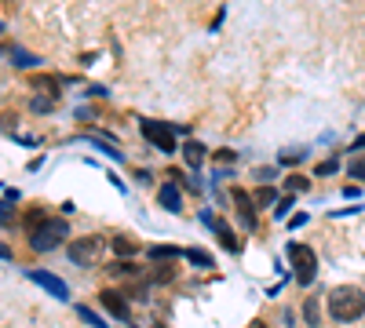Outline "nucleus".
Returning a JSON list of instances; mask_svg holds the SVG:
<instances>
[{"instance_id": "obj_1", "label": "nucleus", "mask_w": 365, "mask_h": 328, "mask_svg": "<svg viewBox=\"0 0 365 328\" xmlns=\"http://www.w3.org/2000/svg\"><path fill=\"white\" fill-rule=\"evenodd\" d=\"M329 314L340 324H351L365 314V292L354 288V284H340V288L329 292Z\"/></svg>"}, {"instance_id": "obj_2", "label": "nucleus", "mask_w": 365, "mask_h": 328, "mask_svg": "<svg viewBox=\"0 0 365 328\" xmlns=\"http://www.w3.org/2000/svg\"><path fill=\"white\" fill-rule=\"evenodd\" d=\"M66 237H70V223H66V219H44L40 226L30 230V248L33 252H55Z\"/></svg>"}, {"instance_id": "obj_3", "label": "nucleus", "mask_w": 365, "mask_h": 328, "mask_svg": "<svg viewBox=\"0 0 365 328\" xmlns=\"http://www.w3.org/2000/svg\"><path fill=\"white\" fill-rule=\"evenodd\" d=\"M289 262H292V274L299 284H311L318 277V255L311 245H304V241H292L289 245Z\"/></svg>"}, {"instance_id": "obj_4", "label": "nucleus", "mask_w": 365, "mask_h": 328, "mask_svg": "<svg viewBox=\"0 0 365 328\" xmlns=\"http://www.w3.org/2000/svg\"><path fill=\"white\" fill-rule=\"evenodd\" d=\"M139 128H143V139L150 142V146H157L161 153H176V128H168V124H161V121H139Z\"/></svg>"}, {"instance_id": "obj_5", "label": "nucleus", "mask_w": 365, "mask_h": 328, "mask_svg": "<svg viewBox=\"0 0 365 328\" xmlns=\"http://www.w3.org/2000/svg\"><path fill=\"white\" fill-rule=\"evenodd\" d=\"M26 277L33 281V284H40L48 296H55V299H62L66 303L70 299V288H66V281H59L55 274H48V270H26Z\"/></svg>"}, {"instance_id": "obj_6", "label": "nucleus", "mask_w": 365, "mask_h": 328, "mask_svg": "<svg viewBox=\"0 0 365 328\" xmlns=\"http://www.w3.org/2000/svg\"><path fill=\"white\" fill-rule=\"evenodd\" d=\"M99 248H102L99 237H80V241H73V245H70V259L77 262V267H88V262H95Z\"/></svg>"}, {"instance_id": "obj_7", "label": "nucleus", "mask_w": 365, "mask_h": 328, "mask_svg": "<svg viewBox=\"0 0 365 328\" xmlns=\"http://www.w3.org/2000/svg\"><path fill=\"white\" fill-rule=\"evenodd\" d=\"M201 223H205L212 233L220 237V245H223L227 252H238V237L230 233V226H227V223H220V219H216V212H205V208H201Z\"/></svg>"}, {"instance_id": "obj_8", "label": "nucleus", "mask_w": 365, "mask_h": 328, "mask_svg": "<svg viewBox=\"0 0 365 328\" xmlns=\"http://www.w3.org/2000/svg\"><path fill=\"white\" fill-rule=\"evenodd\" d=\"M99 303L106 306V314L117 317V321H128V317H132V314H128V303H124L121 292H110V288H106V292H99Z\"/></svg>"}, {"instance_id": "obj_9", "label": "nucleus", "mask_w": 365, "mask_h": 328, "mask_svg": "<svg viewBox=\"0 0 365 328\" xmlns=\"http://www.w3.org/2000/svg\"><path fill=\"white\" fill-rule=\"evenodd\" d=\"M234 205H238V219H241V226L245 230H256V205H252V197L245 190H234Z\"/></svg>"}, {"instance_id": "obj_10", "label": "nucleus", "mask_w": 365, "mask_h": 328, "mask_svg": "<svg viewBox=\"0 0 365 328\" xmlns=\"http://www.w3.org/2000/svg\"><path fill=\"white\" fill-rule=\"evenodd\" d=\"M157 205H161L164 212H172V215H179V212H183V193L176 190V179L164 183V186L157 190Z\"/></svg>"}, {"instance_id": "obj_11", "label": "nucleus", "mask_w": 365, "mask_h": 328, "mask_svg": "<svg viewBox=\"0 0 365 328\" xmlns=\"http://www.w3.org/2000/svg\"><path fill=\"white\" fill-rule=\"evenodd\" d=\"M183 161H186L190 168H201V164H205V146H201L198 139H186V142H183Z\"/></svg>"}, {"instance_id": "obj_12", "label": "nucleus", "mask_w": 365, "mask_h": 328, "mask_svg": "<svg viewBox=\"0 0 365 328\" xmlns=\"http://www.w3.org/2000/svg\"><path fill=\"white\" fill-rule=\"evenodd\" d=\"M146 255L150 259H179L183 248L179 245H154V248H146Z\"/></svg>"}, {"instance_id": "obj_13", "label": "nucleus", "mask_w": 365, "mask_h": 328, "mask_svg": "<svg viewBox=\"0 0 365 328\" xmlns=\"http://www.w3.org/2000/svg\"><path fill=\"white\" fill-rule=\"evenodd\" d=\"M117 255H136V241H128V237H114V245H110Z\"/></svg>"}, {"instance_id": "obj_14", "label": "nucleus", "mask_w": 365, "mask_h": 328, "mask_svg": "<svg viewBox=\"0 0 365 328\" xmlns=\"http://www.w3.org/2000/svg\"><path fill=\"white\" fill-rule=\"evenodd\" d=\"M285 190H289V193H304V190H307V179H304V175H289Z\"/></svg>"}, {"instance_id": "obj_15", "label": "nucleus", "mask_w": 365, "mask_h": 328, "mask_svg": "<svg viewBox=\"0 0 365 328\" xmlns=\"http://www.w3.org/2000/svg\"><path fill=\"white\" fill-rule=\"evenodd\" d=\"M304 317H307V324H311V328H318V321H321V317H318V299H307Z\"/></svg>"}, {"instance_id": "obj_16", "label": "nucleus", "mask_w": 365, "mask_h": 328, "mask_svg": "<svg viewBox=\"0 0 365 328\" xmlns=\"http://www.w3.org/2000/svg\"><path fill=\"white\" fill-rule=\"evenodd\" d=\"M256 205L270 208V205H274V190H270V186H260V193H256Z\"/></svg>"}, {"instance_id": "obj_17", "label": "nucleus", "mask_w": 365, "mask_h": 328, "mask_svg": "<svg viewBox=\"0 0 365 328\" xmlns=\"http://www.w3.org/2000/svg\"><path fill=\"white\" fill-rule=\"evenodd\" d=\"M347 171H351V179H365V157H354L347 164Z\"/></svg>"}, {"instance_id": "obj_18", "label": "nucleus", "mask_w": 365, "mask_h": 328, "mask_svg": "<svg viewBox=\"0 0 365 328\" xmlns=\"http://www.w3.org/2000/svg\"><path fill=\"white\" fill-rule=\"evenodd\" d=\"M186 259L194 262V267H212V259H208L205 252H198V248H194V252H186Z\"/></svg>"}, {"instance_id": "obj_19", "label": "nucleus", "mask_w": 365, "mask_h": 328, "mask_svg": "<svg viewBox=\"0 0 365 328\" xmlns=\"http://www.w3.org/2000/svg\"><path fill=\"white\" fill-rule=\"evenodd\" d=\"M80 317H84V321H88L92 328H106V324H102V317H95V314L88 310V306H80Z\"/></svg>"}, {"instance_id": "obj_20", "label": "nucleus", "mask_w": 365, "mask_h": 328, "mask_svg": "<svg viewBox=\"0 0 365 328\" xmlns=\"http://www.w3.org/2000/svg\"><path fill=\"white\" fill-rule=\"evenodd\" d=\"M40 59L37 55H26V51H15V66H37Z\"/></svg>"}, {"instance_id": "obj_21", "label": "nucleus", "mask_w": 365, "mask_h": 328, "mask_svg": "<svg viewBox=\"0 0 365 328\" xmlns=\"http://www.w3.org/2000/svg\"><path fill=\"white\" fill-rule=\"evenodd\" d=\"M340 171V161H321L318 164V175H336Z\"/></svg>"}, {"instance_id": "obj_22", "label": "nucleus", "mask_w": 365, "mask_h": 328, "mask_svg": "<svg viewBox=\"0 0 365 328\" xmlns=\"http://www.w3.org/2000/svg\"><path fill=\"white\" fill-rule=\"evenodd\" d=\"M216 161H220V164H230V161H238V153H234V150H220Z\"/></svg>"}, {"instance_id": "obj_23", "label": "nucleus", "mask_w": 365, "mask_h": 328, "mask_svg": "<svg viewBox=\"0 0 365 328\" xmlns=\"http://www.w3.org/2000/svg\"><path fill=\"white\" fill-rule=\"evenodd\" d=\"M30 106L37 109V114H48V109H52V102H48V99H33Z\"/></svg>"}, {"instance_id": "obj_24", "label": "nucleus", "mask_w": 365, "mask_h": 328, "mask_svg": "<svg viewBox=\"0 0 365 328\" xmlns=\"http://www.w3.org/2000/svg\"><path fill=\"white\" fill-rule=\"evenodd\" d=\"M110 274H124V277H128V274H136V267H128V262H114Z\"/></svg>"}, {"instance_id": "obj_25", "label": "nucleus", "mask_w": 365, "mask_h": 328, "mask_svg": "<svg viewBox=\"0 0 365 328\" xmlns=\"http://www.w3.org/2000/svg\"><path fill=\"white\" fill-rule=\"evenodd\" d=\"M289 208H292V197H285V201H277V208H274V212H277V215H285Z\"/></svg>"}, {"instance_id": "obj_26", "label": "nucleus", "mask_w": 365, "mask_h": 328, "mask_svg": "<svg viewBox=\"0 0 365 328\" xmlns=\"http://www.w3.org/2000/svg\"><path fill=\"white\" fill-rule=\"evenodd\" d=\"M8 219H11V208H8V205H0V226H4Z\"/></svg>"}, {"instance_id": "obj_27", "label": "nucleus", "mask_w": 365, "mask_h": 328, "mask_svg": "<svg viewBox=\"0 0 365 328\" xmlns=\"http://www.w3.org/2000/svg\"><path fill=\"white\" fill-rule=\"evenodd\" d=\"M351 150H365V135H358V139H354V146H351Z\"/></svg>"}, {"instance_id": "obj_28", "label": "nucleus", "mask_w": 365, "mask_h": 328, "mask_svg": "<svg viewBox=\"0 0 365 328\" xmlns=\"http://www.w3.org/2000/svg\"><path fill=\"white\" fill-rule=\"evenodd\" d=\"M0 259H11V252H8L4 245H0Z\"/></svg>"}, {"instance_id": "obj_29", "label": "nucleus", "mask_w": 365, "mask_h": 328, "mask_svg": "<svg viewBox=\"0 0 365 328\" xmlns=\"http://www.w3.org/2000/svg\"><path fill=\"white\" fill-rule=\"evenodd\" d=\"M154 328H168V324H154Z\"/></svg>"}]
</instances>
